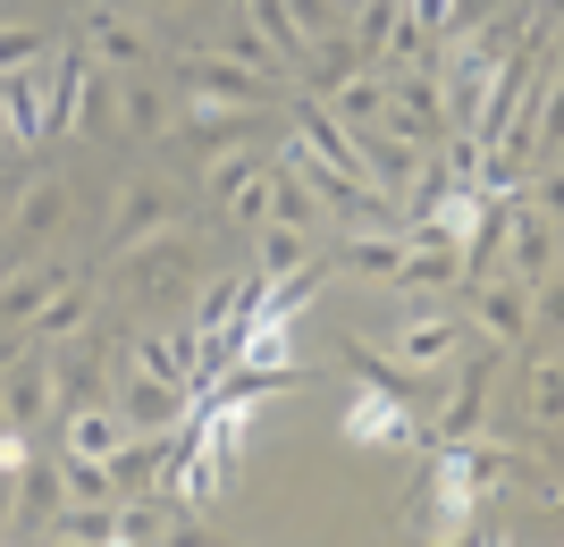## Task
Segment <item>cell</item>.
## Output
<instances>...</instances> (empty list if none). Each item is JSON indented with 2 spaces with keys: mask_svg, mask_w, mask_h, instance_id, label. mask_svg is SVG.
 I'll return each mask as SVG.
<instances>
[{
  "mask_svg": "<svg viewBox=\"0 0 564 547\" xmlns=\"http://www.w3.org/2000/svg\"><path fill=\"white\" fill-rule=\"evenodd\" d=\"M497 237H506V270H514L531 295H540V286H556V211H547V186H540V203H531V194H514Z\"/></svg>",
  "mask_w": 564,
  "mask_h": 547,
  "instance_id": "obj_1",
  "label": "cell"
},
{
  "mask_svg": "<svg viewBox=\"0 0 564 547\" xmlns=\"http://www.w3.org/2000/svg\"><path fill=\"white\" fill-rule=\"evenodd\" d=\"M422 152H430V143L413 135L404 119H388V110H379L371 127H354V161H362V177H371L388 203H397V194L422 177Z\"/></svg>",
  "mask_w": 564,
  "mask_h": 547,
  "instance_id": "obj_2",
  "label": "cell"
},
{
  "mask_svg": "<svg viewBox=\"0 0 564 547\" xmlns=\"http://www.w3.org/2000/svg\"><path fill=\"white\" fill-rule=\"evenodd\" d=\"M270 94H279V76L236 68L228 51H186V59H177V101H236V110H261Z\"/></svg>",
  "mask_w": 564,
  "mask_h": 547,
  "instance_id": "obj_3",
  "label": "cell"
},
{
  "mask_svg": "<svg viewBox=\"0 0 564 547\" xmlns=\"http://www.w3.org/2000/svg\"><path fill=\"white\" fill-rule=\"evenodd\" d=\"M0 405H9V438H18V447L51 422V413H59V396H51V346H43V337L0 371Z\"/></svg>",
  "mask_w": 564,
  "mask_h": 547,
  "instance_id": "obj_4",
  "label": "cell"
},
{
  "mask_svg": "<svg viewBox=\"0 0 564 547\" xmlns=\"http://www.w3.org/2000/svg\"><path fill=\"white\" fill-rule=\"evenodd\" d=\"M186 270H194V244L177 237V228L127 244V304H169V295L186 286Z\"/></svg>",
  "mask_w": 564,
  "mask_h": 547,
  "instance_id": "obj_5",
  "label": "cell"
},
{
  "mask_svg": "<svg viewBox=\"0 0 564 547\" xmlns=\"http://www.w3.org/2000/svg\"><path fill=\"white\" fill-rule=\"evenodd\" d=\"M76 34H85V51H94V68H110V76L152 68V34H143V18H135V9H110V0H94Z\"/></svg>",
  "mask_w": 564,
  "mask_h": 547,
  "instance_id": "obj_6",
  "label": "cell"
},
{
  "mask_svg": "<svg viewBox=\"0 0 564 547\" xmlns=\"http://www.w3.org/2000/svg\"><path fill=\"white\" fill-rule=\"evenodd\" d=\"M464 337H471V320L447 311V304L438 311H404L397 320V362L413 371V380H422V371H447V362L464 354Z\"/></svg>",
  "mask_w": 564,
  "mask_h": 547,
  "instance_id": "obj_7",
  "label": "cell"
},
{
  "mask_svg": "<svg viewBox=\"0 0 564 547\" xmlns=\"http://www.w3.org/2000/svg\"><path fill=\"white\" fill-rule=\"evenodd\" d=\"M471 320L497 337V346H522L531 337V286L514 278V270H471Z\"/></svg>",
  "mask_w": 564,
  "mask_h": 547,
  "instance_id": "obj_8",
  "label": "cell"
},
{
  "mask_svg": "<svg viewBox=\"0 0 564 547\" xmlns=\"http://www.w3.org/2000/svg\"><path fill=\"white\" fill-rule=\"evenodd\" d=\"M161 228H177V186H169V177H127V186H118V211H110V244L127 253V244L161 237Z\"/></svg>",
  "mask_w": 564,
  "mask_h": 547,
  "instance_id": "obj_9",
  "label": "cell"
},
{
  "mask_svg": "<svg viewBox=\"0 0 564 547\" xmlns=\"http://www.w3.org/2000/svg\"><path fill=\"white\" fill-rule=\"evenodd\" d=\"M110 405H118V422H127V429H177L194 396H186L177 380H152V371H135V362H127V371H118V396H110Z\"/></svg>",
  "mask_w": 564,
  "mask_h": 547,
  "instance_id": "obj_10",
  "label": "cell"
},
{
  "mask_svg": "<svg viewBox=\"0 0 564 547\" xmlns=\"http://www.w3.org/2000/svg\"><path fill=\"white\" fill-rule=\"evenodd\" d=\"M388 119H404L422 143H447V94H438V68H388Z\"/></svg>",
  "mask_w": 564,
  "mask_h": 547,
  "instance_id": "obj_11",
  "label": "cell"
},
{
  "mask_svg": "<svg viewBox=\"0 0 564 547\" xmlns=\"http://www.w3.org/2000/svg\"><path fill=\"white\" fill-rule=\"evenodd\" d=\"M94 304H101V278H94V270H68V278H59V286L43 295V311H34L25 329L43 337V346H68V337H85Z\"/></svg>",
  "mask_w": 564,
  "mask_h": 547,
  "instance_id": "obj_12",
  "label": "cell"
},
{
  "mask_svg": "<svg viewBox=\"0 0 564 547\" xmlns=\"http://www.w3.org/2000/svg\"><path fill=\"white\" fill-rule=\"evenodd\" d=\"M59 228H68V186H59V177L18 186V211H9V244H18V262H25V253H43Z\"/></svg>",
  "mask_w": 564,
  "mask_h": 547,
  "instance_id": "obj_13",
  "label": "cell"
},
{
  "mask_svg": "<svg viewBox=\"0 0 564 547\" xmlns=\"http://www.w3.org/2000/svg\"><path fill=\"white\" fill-rule=\"evenodd\" d=\"M59 505V455H18L9 463V530H43Z\"/></svg>",
  "mask_w": 564,
  "mask_h": 547,
  "instance_id": "obj_14",
  "label": "cell"
},
{
  "mask_svg": "<svg viewBox=\"0 0 564 547\" xmlns=\"http://www.w3.org/2000/svg\"><path fill=\"white\" fill-rule=\"evenodd\" d=\"M464 278V244L455 237H413L404 244V262H397V286L404 295H438V286Z\"/></svg>",
  "mask_w": 564,
  "mask_h": 547,
  "instance_id": "obj_15",
  "label": "cell"
},
{
  "mask_svg": "<svg viewBox=\"0 0 564 547\" xmlns=\"http://www.w3.org/2000/svg\"><path fill=\"white\" fill-rule=\"evenodd\" d=\"M59 278H68L59 262H43V253H25V262L9 270V278H0V329H25V320L43 311V295H51Z\"/></svg>",
  "mask_w": 564,
  "mask_h": 547,
  "instance_id": "obj_16",
  "label": "cell"
},
{
  "mask_svg": "<svg viewBox=\"0 0 564 547\" xmlns=\"http://www.w3.org/2000/svg\"><path fill=\"white\" fill-rule=\"evenodd\" d=\"M312 244H321V237H304V228H286V219H261V228H253V278H261V286L295 278V270L312 262Z\"/></svg>",
  "mask_w": 564,
  "mask_h": 547,
  "instance_id": "obj_17",
  "label": "cell"
},
{
  "mask_svg": "<svg viewBox=\"0 0 564 547\" xmlns=\"http://www.w3.org/2000/svg\"><path fill=\"white\" fill-rule=\"evenodd\" d=\"M118 438H127V422H118L110 396H94V405H68V413H59V455H110Z\"/></svg>",
  "mask_w": 564,
  "mask_h": 547,
  "instance_id": "obj_18",
  "label": "cell"
},
{
  "mask_svg": "<svg viewBox=\"0 0 564 547\" xmlns=\"http://www.w3.org/2000/svg\"><path fill=\"white\" fill-rule=\"evenodd\" d=\"M489 362H471L464 371V387H455L447 405H438V422H430V438H438V447H455V438H480V413H489Z\"/></svg>",
  "mask_w": 564,
  "mask_h": 547,
  "instance_id": "obj_19",
  "label": "cell"
},
{
  "mask_svg": "<svg viewBox=\"0 0 564 547\" xmlns=\"http://www.w3.org/2000/svg\"><path fill=\"white\" fill-rule=\"evenodd\" d=\"M337 262H346L354 278H397L404 228H346V237H337Z\"/></svg>",
  "mask_w": 564,
  "mask_h": 547,
  "instance_id": "obj_20",
  "label": "cell"
},
{
  "mask_svg": "<svg viewBox=\"0 0 564 547\" xmlns=\"http://www.w3.org/2000/svg\"><path fill=\"white\" fill-rule=\"evenodd\" d=\"M0 119H9L18 143H43V76H34V59H25V68H0Z\"/></svg>",
  "mask_w": 564,
  "mask_h": 547,
  "instance_id": "obj_21",
  "label": "cell"
},
{
  "mask_svg": "<svg viewBox=\"0 0 564 547\" xmlns=\"http://www.w3.org/2000/svg\"><path fill=\"white\" fill-rule=\"evenodd\" d=\"M321 101H329V110H337L346 127H371L379 110H388V68H379V59H362V68H354L346 85H329Z\"/></svg>",
  "mask_w": 564,
  "mask_h": 547,
  "instance_id": "obj_22",
  "label": "cell"
},
{
  "mask_svg": "<svg viewBox=\"0 0 564 547\" xmlns=\"http://www.w3.org/2000/svg\"><path fill=\"white\" fill-rule=\"evenodd\" d=\"M118 127H127V135H169L177 110H169V94L152 76H118Z\"/></svg>",
  "mask_w": 564,
  "mask_h": 547,
  "instance_id": "obj_23",
  "label": "cell"
},
{
  "mask_svg": "<svg viewBox=\"0 0 564 547\" xmlns=\"http://www.w3.org/2000/svg\"><path fill=\"white\" fill-rule=\"evenodd\" d=\"M362 68V51H354V34H346V18L329 25V34H312V51H304V94H329V85H346V76Z\"/></svg>",
  "mask_w": 564,
  "mask_h": 547,
  "instance_id": "obj_24",
  "label": "cell"
},
{
  "mask_svg": "<svg viewBox=\"0 0 564 547\" xmlns=\"http://www.w3.org/2000/svg\"><path fill=\"white\" fill-rule=\"evenodd\" d=\"M194 346H203L194 329H143V337H135V371H152V380H177V387H186Z\"/></svg>",
  "mask_w": 564,
  "mask_h": 547,
  "instance_id": "obj_25",
  "label": "cell"
},
{
  "mask_svg": "<svg viewBox=\"0 0 564 547\" xmlns=\"http://www.w3.org/2000/svg\"><path fill=\"white\" fill-rule=\"evenodd\" d=\"M270 219H286V228L321 237V194L295 177V161H270Z\"/></svg>",
  "mask_w": 564,
  "mask_h": 547,
  "instance_id": "obj_26",
  "label": "cell"
},
{
  "mask_svg": "<svg viewBox=\"0 0 564 547\" xmlns=\"http://www.w3.org/2000/svg\"><path fill=\"white\" fill-rule=\"evenodd\" d=\"M245 25H253L261 43L279 51V68H304V34H295V18H286V0H245Z\"/></svg>",
  "mask_w": 564,
  "mask_h": 547,
  "instance_id": "obj_27",
  "label": "cell"
},
{
  "mask_svg": "<svg viewBox=\"0 0 564 547\" xmlns=\"http://www.w3.org/2000/svg\"><path fill=\"white\" fill-rule=\"evenodd\" d=\"M253 177H261V152H253V143H219L212 168H203V194H212V203H236Z\"/></svg>",
  "mask_w": 564,
  "mask_h": 547,
  "instance_id": "obj_28",
  "label": "cell"
},
{
  "mask_svg": "<svg viewBox=\"0 0 564 547\" xmlns=\"http://www.w3.org/2000/svg\"><path fill=\"white\" fill-rule=\"evenodd\" d=\"M346 362L362 371V380H371V396H388V405H422V387H413V371H404V362H379L371 346H362V337H346Z\"/></svg>",
  "mask_w": 564,
  "mask_h": 547,
  "instance_id": "obj_29",
  "label": "cell"
},
{
  "mask_svg": "<svg viewBox=\"0 0 564 547\" xmlns=\"http://www.w3.org/2000/svg\"><path fill=\"white\" fill-rule=\"evenodd\" d=\"M118 127V85L101 68H85V85H76V119H68V135H110Z\"/></svg>",
  "mask_w": 564,
  "mask_h": 547,
  "instance_id": "obj_30",
  "label": "cell"
},
{
  "mask_svg": "<svg viewBox=\"0 0 564 547\" xmlns=\"http://www.w3.org/2000/svg\"><path fill=\"white\" fill-rule=\"evenodd\" d=\"M422 59H438V43H430V25L413 18V9H397V18H388V43H379V68H422Z\"/></svg>",
  "mask_w": 564,
  "mask_h": 547,
  "instance_id": "obj_31",
  "label": "cell"
},
{
  "mask_svg": "<svg viewBox=\"0 0 564 547\" xmlns=\"http://www.w3.org/2000/svg\"><path fill=\"white\" fill-rule=\"evenodd\" d=\"M51 539H85V547H101V539H118V523H110V505H76V497H59L51 505Z\"/></svg>",
  "mask_w": 564,
  "mask_h": 547,
  "instance_id": "obj_32",
  "label": "cell"
},
{
  "mask_svg": "<svg viewBox=\"0 0 564 547\" xmlns=\"http://www.w3.org/2000/svg\"><path fill=\"white\" fill-rule=\"evenodd\" d=\"M245 119H253V110H236V101H186V135L203 143V152L236 143V135H245Z\"/></svg>",
  "mask_w": 564,
  "mask_h": 547,
  "instance_id": "obj_33",
  "label": "cell"
},
{
  "mask_svg": "<svg viewBox=\"0 0 564 547\" xmlns=\"http://www.w3.org/2000/svg\"><path fill=\"white\" fill-rule=\"evenodd\" d=\"M59 497L110 505V463H101V455H59Z\"/></svg>",
  "mask_w": 564,
  "mask_h": 547,
  "instance_id": "obj_34",
  "label": "cell"
},
{
  "mask_svg": "<svg viewBox=\"0 0 564 547\" xmlns=\"http://www.w3.org/2000/svg\"><path fill=\"white\" fill-rule=\"evenodd\" d=\"M404 0H354V18H346V34H354V51L362 59H379V43H388V18H397Z\"/></svg>",
  "mask_w": 564,
  "mask_h": 547,
  "instance_id": "obj_35",
  "label": "cell"
},
{
  "mask_svg": "<svg viewBox=\"0 0 564 547\" xmlns=\"http://www.w3.org/2000/svg\"><path fill=\"white\" fill-rule=\"evenodd\" d=\"M556 346H540V354H531V422H540V438L547 429H556Z\"/></svg>",
  "mask_w": 564,
  "mask_h": 547,
  "instance_id": "obj_36",
  "label": "cell"
},
{
  "mask_svg": "<svg viewBox=\"0 0 564 547\" xmlns=\"http://www.w3.org/2000/svg\"><path fill=\"white\" fill-rule=\"evenodd\" d=\"M219 51H228V59H236V68H253V76H286V68H279V51H270V43H261V34H253V25H236V34H228V43H219Z\"/></svg>",
  "mask_w": 564,
  "mask_h": 547,
  "instance_id": "obj_37",
  "label": "cell"
},
{
  "mask_svg": "<svg viewBox=\"0 0 564 547\" xmlns=\"http://www.w3.org/2000/svg\"><path fill=\"white\" fill-rule=\"evenodd\" d=\"M51 34L43 25H0V68H25V59H43Z\"/></svg>",
  "mask_w": 564,
  "mask_h": 547,
  "instance_id": "obj_38",
  "label": "cell"
},
{
  "mask_svg": "<svg viewBox=\"0 0 564 547\" xmlns=\"http://www.w3.org/2000/svg\"><path fill=\"white\" fill-rule=\"evenodd\" d=\"M337 9H346V0H286V18H295V34H304V43H312V34H329Z\"/></svg>",
  "mask_w": 564,
  "mask_h": 547,
  "instance_id": "obj_39",
  "label": "cell"
},
{
  "mask_svg": "<svg viewBox=\"0 0 564 547\" xmlns=\"http://www.w3.org/2000/svg\"><path fill=\"white\" fill-rule=\"evenodd\" d=\"M18 455H25V447L9 438V405H0V463H18Z\"/></svg>",
  "mask_w": 564,
  "mask_h": 547,
  "instance_id": "obj_40",
  "label": "cell"
},
{
  "mask_svg": "<svg viewBox=\"0 0 564 547\" xmlns=\"http://www.w3.org/2000/svg\"><path fill=\"white\" fill-rule=\"evenodd\" d=\"M9 203H18V177H9V161H0V211H9Z\"/></svg>",
  "mask_w": 564,
  "mask_h": 547,
  "instance_id": "obj_41",
  "label": "cell"
},
{
  "mask_svg": "<svg viewBox=\"0 0 564 547\" xmlns=\"http://www.w3.org/2000/svg\"><path fill=\"white\" fill-rule=\"evenodd\" d=\"M18 152H25V143H18V135H9V119H0V161H18Z\"/></svg>",
  "mask_w": 564,
  "mask_h": 547,
  "instance_id": "obj_42",
  "label": "cell"
},
{
  "mask_svg": "<svg viewBox=\"0 0 564 547\" xmlns=\"http://www.w3.org/2000/svg\"><path fill=\"white\" fill-rule=\"evenodd\" d=\"M0 530H9V463H0Z\"/></svg>",
  "mask_w": 564,
  "mask_h": 547,
  "instance_id": "obj_43",
  "label": "cell"
},
{
  "mask_svg": "<svg viewBox=\"0 0 564 547\" xmlns=\"http://www.w3.org/2000/svg\"><path fill=\"white\" fill-rule=\"evenodd\" d=\"M135 9H186V0H135Z\"/></svg>",
  "mask_w": 564,
  "mask_h": 547,
  "instance_id": "obj_44",
  "label": "cell"
}]
</instances>
